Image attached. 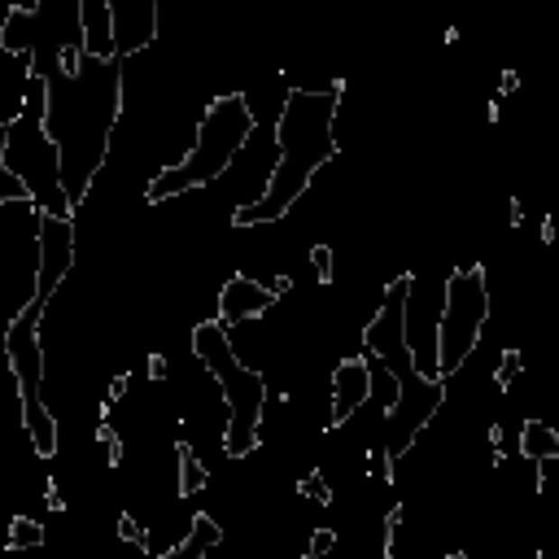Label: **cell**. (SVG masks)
<instances>
[{
  "mask_svg": "<svg viewBox=\"0 0 559 559\" xmlns=\"http://www.w3.org/2000/svg\"><path fill=\"white\" fill-rule=\"evenodd\" d=\"M520 454H525L529 463H551V459H559V433L546 419H525V424H520Z\"/></svg>",
  "mask_w": 559,
  "mask_h": 559,
  "instance_id": "obj_17",
  "label": "cell"
},
{
  "mask_svg": "<svg viewBox=\"0 0 559 559\" xmlns=\"http://www.w3.org/2000/svg\"><path fill=\"white\" fill-rule=\"evenodd\" d=\"M516 87H520V75H516V70H503V79H499V92H516Z\"/></svg>",
  "mask_w": 559,
  "mask_h": 559,
  "instance_id": "obj_31",
  "label": "cell"
},
{
  "mask_svg": "<svg viewBox=\"0 0 559 559\" xmlns=\"http://www.w3.org/2000/svg\"><path fill=\"white\" fill-rule=\"evenodd\" d=\"M114 9V40L118 57H136L158 40V14L162 0H110Z\"/></svg>",
  "mask_w": 559,
  "mask_h": 559,
  "instance_id": "obj_11",
  "label": "cell"
},
{
  "mask_svg": "<svg viewBox=\"0 0 559 559\" xmlns=\"http://www.w3.org/2000/svg\"><path fill=\"white\" fill-rule=\"evenodd\" d=\"M393 459H398L393 450H367V472L376 476V481H380V476L393 481Z\"/></svg>",
  "mask_w": 559,
  "mask_h": 559,
  "instance_id": "obj_26",
  "label": "cell"
},
{
  "mask_svg": "<svg viewBox=\"0 0 559 559\" xmlns=\"http://www.w3.org/2000/svg\"><path fill=\"white\" fill-rule=\"evenodd\" d=\"M44 542V529L31 520V516H18L14 525H9V542H5V551H35Z\"/></svg>",
  "mask_w": 559,
  "mask_h": 559,
  "instance_id": "obj_19",
  "label": "cell"
},
{
  "mask_svg": "<svg viewBox=\"0 0 559 559\" xmlns=\"http://www.w3.org/2000/svg\"><path fill=\"white\" fill-rule=\"evenodd\" d=\"M542 241L555 245V219H551V215H546V224H542Z\"/></svg>",
  "mask_w": 559,
  "mask_h": 559,
  "instance_id": "obj_33",
  "label": "cell"
},
{
  "mask_svg": "<svg viewBox=\"0 0 559 559\" xmlns=\"http://www.w3.org/2000/svg\"><path fill=\"white\" fill-rule=\"evenodd\" d=\"M276 302H280V293L271 284H258L250 276H232L219 289V319H224L227 328L232 324H245V319H262Z\"/></svg>",
  "mask_w": 559,
  "mask_h": 559,
  "instance_id": "obj_12",
  "label": "cell"
},
{
  "mask_svg": "<svg viewBox=\"0 0 559 559\" xmlns=\"http://www.w3.org/2000/svg\"><path fill=\"white\" fill-rule=\"evenodd\" d=\"M18 398H23V424H27L35 454H40V459H53L57 454V419L49 416V407H44L40 393H18Z\"/></svg>",
  "mask_w": 559,
  "mask_h": 559,
  "instance_id": "obj_14",
  "label": "cell"
},
{
  "mask_svg": "<svg viewBox=\"0 0 559 559\" xmlns=\"http://www.w3.org/2000/svg\"><path fill=\"white\" fill-rule=\"evenodd\" d=\"M520 224H525V201L511 197V227H520Z\"/></svg>",
  "mask_w": 559,
  "mask_h": 559,
  "instance_id": "obj_32",
  "label": "cell"
},
{
  "mask_svg": "<svg viewBox=\"0 0 559 559\" xmlns=\"http://www.w3.org/2000/svg\"><path fill=\"white\" fill-rule=\"evenodd\" d=\"M167 371H170V363H167V354H149V380H167Z\"/></svg>",
  "mask_w": 559,
  "mask_h": 559,
  "instance_id": "obj_28",
  "label": "cell"
},
{
  "mask_svg": "<svg viewBox=\"0 0 559 559\" xmlns=\"http://www.w3.org/2000/svg\"><path fill=\"white\" fill-rule=\"evenodd\" d=\"M70 44H84V0H35V53L31 70L57 75Z\"/></svg>",
  "mask_w": 559,
  "mask_h": 559,
  "instance_id": "obj_8",
  "label": "cell"
},
{
  "mask_svg": "<svg viewBox=\"0 0 559 559\" xmlns=\"http://www.w3.org/2000/svg\"><path fill=\"white\" fill-rule=\"evenodd\" d=\"M123 57H87L75 75H49V136L61 153V184L70 206L79 210L96 184V175L110 158V136L123 118Z\"/></svg>",
  "mask_w": 559,
  "mask_h": 559,
  "instance_id": "obj_1",
  "label": "cell"
},
{
  "mask_svg": "<svg viewBox=\"0 0 559 559\" xmlns=\"http://www.w3.org/2000/svg\"><path fill=\"white\" fill-rule=\"evenodd\" d=\"M224 542V525L219 520H210L206 511L193 516V525H188V537L179 542V546H170L167 559H193V555H210L215 546Z\"/></svg>",
  "mask_w": 559,
  "mask_h": 559,
  "instance_id": "obj_16",
  "label": "cell"
},
{
  "mask_svg": "<svg viewBox=\"0 0 559 559\" xmlns=\"http://www.w3.org/2000/svg\"><path fill=\"white\" fill-rule=\"evenodd\" d=\"M371 393H376V367H371V359L367 354L341 359L333 371V419H328V428L350 424V419L359 416V407L371 402Z\"/></svg>",
  "mask_w": 559,
  "mask_h": 559,
  "instance_id": "obj_10",
  "label": "cell"
},
{
  "mask_svg": "<svg viewBox=\"0 0 559 559\" xmlns=\"http://www.w3.org/2000/svg\"><path fill=\"white\" fill-rule=\"evenodd\" d=\"M333 551H336V533L333 529H315V533H310L307 559H328Z\"/></svg>",
  "mask_w": 559,
  "mask_h": 559,
  "instance_id": "obj_25",
  "label": "cell"
},
{
  "mask_svg": "<svg viewBox=\"0 0 559 559\" xmlns=\"http://www.w3.org/2000/svg\"><path fill=\"white\" fill-rule=\"evenodd\" d=\"M127 385H132V376H127V371H123V376H114V380H110V393H105V398H110V402H118V398L127 393Z\"/></svg>",
  "mask_w": 559,
  "mask_h": 559,
  "instance_id": "obj_29",
  "label": "cell"
},
{
  "mask_svg": "<svg viewBox=\"0 0 559 559\" xmlns=\"http://www.w3.org/2000/svg\"><path fill=\"white\" fill-rule=\"evenodd\" d=\"M271 289H276V293H289V289H293V276H276L271 280Z\"/></svg>",
  "mask_w": 559,
  "mask_h": 559,
  "instance_id": "obj_34",
  "label": "cell"
},
{
  "mask_svg": "<svg viewBox=\"0 0 559 559\" xmlns=\"http://www.w3.org/2000/svg\"><path fill=\"white\" fill-rule=\"evenodd\" d=\"M398 529H402V507H393L385 516V559L398 555Z\"/></svg>",
  "mask_w": 559,
  "mask_h": 559,
  "instance_id": "obj_27",
  "label": "cell"
},
{
  "mask_svg": "<svg viewBox=\"0 0 559 559\" xmlns=\"http://www.w3.org/2000/svg\"><path fill=\"white\" fill-rule=\"evenodd\" d=\"M341 92H345V79H333V87H324V92L293 87L284 96L280 118H276L280 158H276V167H271V179H267V188H262L258 201L241 206L232 215V227L276 224V219H284L310 193L315 175L341 153V140H336Z\"/></svg>",
  "mask_w": 559,
  "mask_h": 559,
  "instance_id": "obj_2",
  "label": "cell"
},
{
  "mask_svg": "<svg viewBox=\"0 0 559 559\" xmlns=\"http://www.w3.org/2000/svg\"><path fill=\"white\" fill-rule=\"evenodd\" d=\"M35 302L49 310L57 284L75 267V215H35Z\"/></svg>",
  "mask_w": 559,
  "mask_h": 559,
  "instance_id": "obj_7",
  "label": "cell"
},
{
  "mask_svg": "<svg viewBox=\"0 0 559 559\" xmlns=\"http://www.w3.org/2000/svg\"><path fill=\"white\" fill-rule=\"evenodd\" d=\"M84 49H87V57H105V61L118 57L110 0H84Z\"/></svg>",
  "mask_w": 559,
  "mask_h": 559,
  "instance_id": "obj_13",
  "label": "cell"
},
{
  "mask_svg": "<svg viewBox=\"0 0 559 559\" xmlns=\"http://www.w3.org/2000/svg\"><path fill=\"white\" fill-rule=\"evenodd\" d=\"M193 354L206 363V371L219 380L227 402V433L224 454L227 459H245L262 442V407H267V385L262 371H253L236 359L232 336L224 319H201L193 328Z\"/></svg>",
  "mask_w": 559,
  "mask_h": 559,
  "instance_id": "obj_5",
  "label": "cell"
},
{
  "mask_svg": "<svg viewBox=\"0 0 559 559\" xmlns=\"http://www.w3.org/2000/svg\"><path fill=\"white\" fill-rule=\"evenodd\" d=\"M0 49L14 57H31L35 53V9L27 5H9L5 23H0Z\"/></svg>",
  "mask_w": 559,
  "mask_h": 559,
  "instance_id": "obj_15",
  "label": "cell"
},
{
  "mask_svg": "<svg viewBox=\"0 0 559 559\" xmlns=\"http://www.w3.org/2000/svg\"><path fill=\"white\" fill-rule=\"evenodd\" d=\"M253 132H258V118H253V105L241 92L215 96L206 105V114H201V123H197L188 158L179 167H167L162 175H153L149 188H144V201L149 206H162L170 197H184V193H193V188H201V184L227 175V167L250 144Z\"/></svg>",
  "mask_w": 559,
  "mask_h": 559,
  "instance_id": "obj_4",
  "label": "cell"
},
{
  "mask_svg": "<svg viewBox=\"0 0 559 559\" xmlns=\"http://www.w3.org/2000/svg\"><path fill=\"white\" fill-rule=\"evenodd\" d=\"M44 490H49V494H44V499H49V511H66V499L57 494V481H44Z\"/></svg>",
  "mask_w": 559,
  "mask_h": 559,
  "instance_id": "obj_30",
  "label": "cell"
},
{
  "mask_svg": "<svg viewBox=\"0 0 559 559\" xmlns=\"http://www.w3.org/2000/svg\"><path fill=\"white\" fill-rule=\"evenodd\" d=\"M118 537H123V542H132V546H144V542H149V529L140 525L132 511H123V516H118Z\"/></svg>",
  "mask_w": 559,
  "mask_h": 559,
  "instance_id": "obj_23",
  "label": "cell"
},
{
  "mask_svg": "<svg viewBox=\"0 0 559 559\" xmlns=\"http://www.w3.org/2000/svg\"><path fill=\"white\" fill-rule=\"evenodd\" d=\"M298 494H302V499H310V503H319V507L333 503V490H328V481H324V472H319V468L298 481Z\"/></svg>",
  "mask_w": 559,
  "mask_h": 559,
  "instance_id": "obj_21",
  "label": "cell"
},
{
  "mask_svg": "<svg viewBox=\"0 0 559 559\" xmlns=\"http://www.w3.org/2000/svg\"><path fill=\"white\" fill-rule=\"evenodd\" d=\"M485 324H490L485 267H463V271H454L446 280V298H442V315H437V367H442V380H450L472 359Z\"/></svg>",
  "mask_w": 559,
  "mask_h": 559,
  "instance_id": "obj_6",
  "label": "cell"
},
{
  "mask_svg": "<svg viewBox=\"0 0 559 559\" xmlns=\"http://www.w3.org/2000/svg\"><path fill=\"white\" fill-rule=\"evenodd\" d=\"M520 376H525V354H520V350H503V359H499V367H494V385L507 393Z\"/></svg>",
  "mask_w": 559,
  "mask_h": 559,
  "instance_id": "obj_20",
  "label": "cell"
},
{
  "mask_svg": "<svg viewBox=\"0 0 559 559\" xmlns=\"http://www.w3.org/2000/svg\"><path fill=\"white\" fill-rule=\"evenodd\" d=\"M40 315L44 307L27 298L23 310L9 319V328H5V363L14 371V385L18 393H40L44 385V350H40Z\"/></svg>",
  "mask_w": 559,
  "mask_h": 559,
  "instance_id": "obj_9",
  "label": "cell"
},
{
  "mask_svg": "<svg viewBox=\"0 0 559 559\" xmlns=\"http://www.w3.org/2000/svg\"><path fill=\"white\" fill-rule=\"evenodd\" d=\"M411 280L416 276H398L385 289L380 310L367 319L363 345L376 363H385L402 380V402L393 407L398 419V442L393 454H407L419 442V428L428 419H437L442 402H446V380H424L416 371V354H411V336H407V302H411Z\"/></svg>",
  "mask_w": 559,
  "mask_h": 559,
  "instance_id": "obj_3",
  "label": "cell"
},
{
  "mask_svg": "<svg viewBox=\"0 0 559 559\" xmlns=\"http://www.w3.org/2000/svg\"><path fill=\"white\" fill-rule=\"evenodd\" d=\"M206 485H210V472L201 468V459L193 454V446L179 442V446H175V494H179V499H193Z\"/></svg>",
  "mask_w": 559,
  "mask_h": 559,
  "instance_id": "obj_18",
  "label": "cell"
},
{
  "mask_svg": "<svg viewBox=\"0 0 559 559\" xmlns=\"http://www.w3.org/2000/svg\"><path fill=\"white\" fill-rule=\"evenodd\" d=\"M96 442H101V450H105V463H110V468H123V442H118V433H114L110 419H101Z\"/></svg>",
  "mask_w": 559,
  "mask_h": 559,
  "instance_id": "obj_22",
  "label": "cell"
},
{
  "mask_svg": "<svg viewBox=\"0 0 559 559\" xmlns=\"http://www.w3.org/2000/svg\"><path fill=\"white\" fill-rule=\"evenodd\" d=\"M310 271H315L319 284H333V250L328 245H315L310 250Z\"/></svg>",
  "mask_w": 559,
  "mask_h": 559,
  "instance_id": "obj_24",
  "label": "cell"
}]
</instances>
